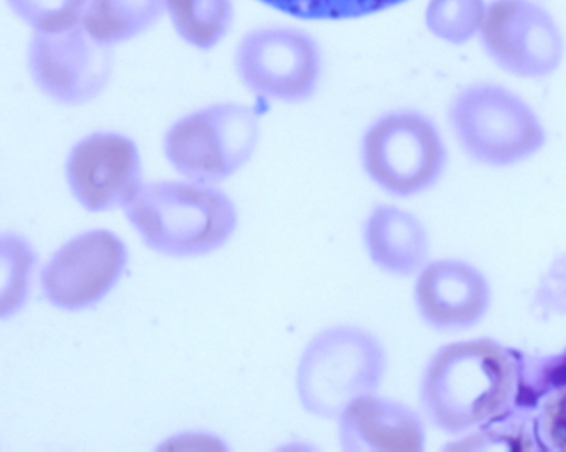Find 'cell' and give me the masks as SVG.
Returning a JSON list of instances; mask_svg holds the SVG:
<instances>
[{"label":"cell","mask_w":566,"mask_h":452,"mask_svg":"<svg viewBox=\"0 0 566 452\" xmlns=\"http://www.w3.org/2000/svg\"><path fill=\"white\" fill-rule=\"evenodd\" d=\"M517 390L514 357L488 338L439 348L422 370L419 403L426 421L461 434L501 417Z\"/></svg>","instance_id":"1"},{"label":"cell","mask_w":566,"mask_h":452,"mask_svg":"<svg viewBox=\"0 0 566 452\" xmlns=\"http://www.w3.org/2000/svg\"><path fill=\"white\" fill-rule=\"evenodd\" d=\"M123 211L143 244L169 259L221 251L241 221L234 199L221 186L185 178L145 182Z\"/></svg>","instance_id":"2"},{"label":"cell","mask_w":566,"mask_h":452,"mask_svg":"<svg viewBox=\"0 0 566 452\" xmlns=\"http://www.w3.org/2000/svg\"><path fill=\"white\" fill-rule=\"evenodd\" d=\"M388 365L385 344L373 332L358 325L323 328L296 361V401L310 417L335 421L353 400L381 390Z\"/></svg>","instance_id":"3"},{"label":"cell","mask_w":566,"mask_h":452,"mask_svg":"<svg viewBox=\"0 0 566 452\" xmlns=\"http://www.w3.org/2000/svg\"><path fill=\"white\" fill-rule=\"evenodd\" d=\"M258 109L219 102L186 113L163 138V153L179 178L221 186L245 168L261 145Z\"/></svg>","instance_id":"4"},{"label":"cell","mask_w":566,"mask_h":452,"mask_svg":"<svg viewBox=\"0 0 566 452\" xmlns=\"http://www.w3.org/2000/svg\"><path fill=\"white\" fill-rule=\"evenodd\" d=\"M359 161L379 191L409 199L441 181L448 149L428 115L418 109H391L373 119L363 133Z\"/></svg>","instance_id":"5"},{"label":"cell","mask_w":566,"mask_h":452,"mask_svg":"<svg viewBox=\"0 0 566 452\" xmlns=\"http://www.w3.org/2000/svg\"><path fill=\"white\" fill-rule=\"evenodd\" d=\"M448 115L465 155L482 165H517L545 145L547 135L535 109L497 83L464 86L452 98Z\"/></svg>","instance_id":"6"},{"label":"cell","mask_w":566,"mask_h":452,"mask_svg":"<svg viewBox=\"0 0 566 452\" xmlns=\"http://www.w3.org/2000/svg\"><path fill=\"white\" fill-rule=\"evenodd\" d=\"M239 82L264 102L298 105L313 98L323 73L318 42L295 27H261L235 49Z\"/></svg>","instance_id":"7"},{"label":"cell","mask_w":566,"mask_h":452,"mask_svg":"<svg viewBox=\"0 0 566 452\" xmlns=\"http://www.w3.org/2000/svg\"><path fill=\"white\" fill-rule=\"evenodd\" d=\"M113 45L82 22L56 32H33L27 50L30 78L56 105L83 106L98 98L113 75Z\"/></svg>","instance_id":"8"},{"label":"cell","mask_w":566,"mask_h":452,"mask_svg":"<svg viewBox=\"0 0 566 452\" xmlns=\"http://www.w3.org/2000/svg\"><path fill=\"white\" fill-rule=\"evenodd\" d=\"M478 36L489 59L518 78H547L564 63V32L535 0H492Z\"/></svg>","instance_id":"9"},{"label":"cell","mask_w":566,"mask_h":452,"mask_svg":"<svg viewBox=\"0 0 566 452\" xmlns=\"http://www.w3.org/2000/svg\"><path fill=\"white\" fill-rule=\"evenodd\" d=\"M128 264V248L118 234L106 229L82 232L65 242L42 269L43 297L60 311H88L118 287Z\"/></svg>","instance_id":"10"},{"label":"cell","mask_w":566,"mask_h":452,"mask_svg":"<svg viewBox=\"0 0 566 452\" xmlns=\"http://www.w3.org/2000/svg\"><path fill=\"white\" fill-rule=\"evenodd\" d=\"M65 176L73 198L88 212L125 209L145 185L138 145L116 132H95L76 141Z\"/></svg>","instance_id":"11"},{"label":"cell","mask_w":566,"mask_h":452,"mask_svg":"<svg viewBox=\"0 0 566 452\" xmlns=\"http://www.w3.org/2000/svg\"><path fill=\"white\" fill-rule=\"evenodd\" d=\"M415 307L428 327L459 332L474 327L488 314L491 287L474 265L459 259L429 261L416 274Z\"/></svg>","instance_id":"12"},{"label":"cell","mask_w":566,"mask_h":452,"mask_svg":"<svg viewBox=\"0 0 566 452\" xmlns=\"http://www.w3.org/2000/svg\"><path fill=\"white\" fill-rule=\"evenodd\" d=\"M335 421L339 448L346 452H421L426 448L424 417L379 391L353 400Z\"/></svg>","instance_id":"13"},{"label":"cell","mask_w":566,"mask_h":452,"mask_svg":"<svg viewBox=\"0 0 566 452\" xmlns=\"http://www.w3.org/2000/svg\"><path fill=\"white\" fill-rule=\"evenodd\" d=\"M361 239L369 262L391 277H412L429 262L431 239L424 222L399 206H373Z\"/></svg>","instance_id":"14"},{"label":"cell","mask_w":566,"mask_h":452,"mask_svg":"<svg viewBox=\"0 0 566 452\" xmlns=\"http://www.w3.org/2000/svg\"><path fill=\"white\" fill-rule=\"evenodd\" d=\"M165 15V0H88L82 25L99 42L115 46L143 35Z\"/></svg>","instance_id":"15"},{"label":"cell","mask_w":566,"mask_h":452,"mask_svg":"<svg viewBox=\"0 0 566 452\" xmlns=\"http://www.w3.org/2000/svg\"><path fill=\"white\" fill-rule=\"evenodd\" d=\"M165 15L182 42L209 52L231 32L235 7L232 0H165Z\"/></svg>","instance_id":"16"},{"label":"cell","mask_w":566,"mask_h":452,"mask_svg":"<svg viewBox=\"0 0 566 452\" xmlns=\"http://www.w3.org/2000/svg\"><path fill=\"white\" fill-rule=\"evenodd\" d=\"M35 267V249L29 239L19 232H0V322L25 307Z\"/></svg>","instance_id":"17"},{"label":"cell","mask_w":566,"mask_h":452,"mask_svg":"<svg viewBox=\"0 0 566 452\" xmlns=\"http://www.w3.org/2000/svg\"><path fill=\"white\" fill-rule=\"evenodd\" d=\"M485 10V0H429L426 29L449 45H465L479 35Z\"/></svg>","instance_id":"18"},{"label":"cell","mask_w":566,"mask_h":452,"mask_svg":"<svg viewBox=\"0 0 566 452\" xmlns=\"http://www.w3.org/2000/svg\"><path fill=\"white\" fill-rule=\"evenodd\" d=\"M279 12L305 20L361 19L408 0H259Z\"/></svg>","instance_id":"19"},{"label":"cell","mask_w":566,"mask_h":452,"mask_svg":"<svg viewBox=\"0 0 566 452\" xmlns=\"http://www.w3.org/2000/svg\"><path fill=\"white\" fill-rule=\"evenodd\" d=\"M6 3L33 32H56L82 22L88 0H6Z\"/></svg>","instance_id":"20"},{"label":"cell","mask_w":566,"mask_h":452,"mask_svg":"<svg viewBox=\"0 0 566 452\" xmlns=\"http://www.w3.org/2000/svg\"><path fill=\"white\" fill-rule=\"evenodd\" d=\"M538 433L548 450L566 452V385L545 398L538 417Z\"/></svg>","instance_id":"21"},{"label":"cell","mask_w":566,"mask_h":452,"mask_svg":"<svg viewBox=\"0 0 566 452\" xmlns=\"http://www.w3.org/2000/svg\"><path fill=\"white\" fill-rule=\"evenodd\" d=\"M165 450L171 451H214V450H228L224 443L219 440L218 437H212L208 433H182L176 434V437L169 438L165 444Z\"/></svg>","instance_id":"22"}]
</instances>
